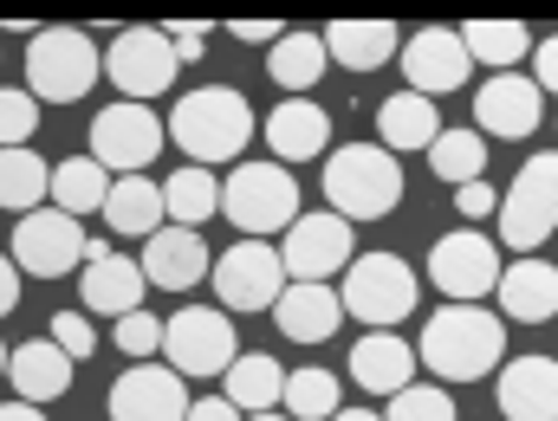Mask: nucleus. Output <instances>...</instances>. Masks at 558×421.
I'll return each instance as SVG.
<instances>
[{
  "instance_id": "44",
  "label": "nucleus",
  "mask_w": 558,
  "mask_h": 421,
  "mask_svg": "<svg viewBox=\"0 0 558 421\" xmlns=\"http://www.w3.org/2000/svg\"><path fill=\"white\" fill-rule=\"evenodd\" d=\"M169 33V46H175V59L182 65H195L202 59V46H208V26H162Z\"/></svg>"
},
{
  "instance_id": "10",
  "label": "nucleus",
  "mask_w": 558,
  "mask_h": 421,
  "mask_svg": "<svg viewBox=\"0 0 558 421\" xmlns=\"http://www.w3.org/2000/svg\"><path fill=\"white\" fill-rule=\"evenodd\" d=\"M500 247L487 240V234H474V227H461V234H441L435 247H428V285L448 298V305H481L487 292H500Z\"/></svg>"
},
{
  "instance_id": "23",
  "label": "nucleus",
  "mask_w": 558,
  "mask_h": 421,
  "mask_svg": "<svg viewBox=\"0 0 558 421\" xmlns=\"http://www.w3.org/2000/svg\"><path fill=\"white\" fill-rule=\"evenodd\" d=\"M325 52L344 72H384L390 59H403V33L390 20H331L325 26Z\"/></svg>"
},
{
  "instance_id": "49",
  "label": "nucleus",
  "mask_w": 558,
  "mask_h": 421,
  "mask_svg": "<svg viewBox=\"0 0 558 421\" xmlns=\"http://www.w3.org/2000/svg\"><path fill=\"white\" fill-rule=\"evenodd\" d=\"M247 421H292V416H286V409H274V416H247Z\"/></svg>"
},
{
  "instance_id": "11",
  "label": "nucleus",
  "mask_w": 558,
  "mask_h": 421,
  "mask_svg": "<svg viewBox=\"0 0 558 421\" xmlns=\"http://www.w3.org/2000/svg\"><path fill=\"white\" fill-rule=\"evenodd\" d=\"M279 260L299 285H331V273H351L357 260V240H351V221L318 208V214H299L279 240Z\"/></svg>"
},
{
  "instance_id": "14",
  "label": "nucleus",
  "mask_w": 558,
  "mask_h": 421,
  "mask_svg": "<svg viewBox=\"0 0 558 421\" xmlns=\"http://www.w3.org/2000/svg\"><path fill=\"white\" fill-rule=\"evenodd\" d=\"M156 149H162V117H156L149 104L118 98V104H105V111L92 117V149H85V156H98V162L118 169V175H143V169L156 162Z\"/></svg>"
},
{
  "instance_id": "25",
  "label": "nucleus",
  "mask_w": 558,
  "mask_h": 421,
  "mask_svg": "<svg viewBox=\"0 0 558 421\" xmlns=\"http://www.w3.org/2000/svg\"><path fill=\"white\" fill-rule=\"evenodd\" d=\"M279 331L292 337V344H325V337H338V324H344V298H338V285H286V298L274 305Z\"/></svg>"
},
{
  "instance_id": "39",
  "label": "nucleus",
  "mask_w": 558,
  "mask_h": 421,
  "mask_svg": "<svg viewBox=\"0 0 558 421\" xmlns=\"http://www.w3.org/2000/svg\"><path fill=\"white\" fill-rule=\"evenodd\" d=\"M162 331H169V318H149V311H131V318H118V350L131 357V363H149L156 350H162Z\"/></svg>"
},
{
  "instance_id": "9",
  "label": "nucleus",
  "mask_w": 558,
  "mask_h": 421,
  "mask_svg": "<svg viewBox=\"0 0 558 421\" xmlns=\"http://www.w3.org/2000/svg\"><path fill=\"white\" fill-rule=\"evenodd\" d=\"M215 298H221V311L234 318V311H274L279 298H286V260H279L274 240H234L228 253H215Z\"/></svg>"
},
{
  "instance_id": "28",
  "label": "nucleus",
  "mask_w": 558,
  "mask_h": 421,
  "mask_svg": "<svg viewBox=\"0 0 558 421\" xmlns=\"http://www.w3.org/2000/svg\"><path fill=\"white\" fill-rule=\"evenodd\" d=\"M0 208L20 221L52 208V162L39 149H0Z\"/></svg>"
},
{
  "instance_id": "43",
  "label": "nucleus",
  "mask_w": 558,
  "mask_h": 421,
  "mask_svg": "<svg viewBox=\"0 0 558 421\" xmlns=\"http://www.w3.org/2000/svg\"><path fill=\"white\" fill-rule=\"evenodd\" d=\"M533 85H539V91H558V33L533 46Z\"/></svg>"
},
{
  "instance_id": "2",
  "label": "nucleus",
  "mask_w": 558,
  "mask_h": 421,
  "mask_svg": "<svg viewBox=\"0 0 558 421\" xmlns=\"http://www.w3.org/2000/svg\"><path fill=\"white\" fill-rule=\"evenodd\" d=\"M254 104L234 91V85H202V91H182L175 111H169V143L195 162V169H215V162H241V149L254 143Z\"/></svg>"
},
{
  "instance_id": "24",
  "label": "nucleus",
  "mask_w": 558,
  "mask_h": 421,
  "mask_svg": "<svg viewBox=\"0 0 558 421\" xmlns=\"http://www.w3.org/2000/svg\"><path fill=\"white\" fill-rule=\"evenodd\" d=\"M143 292H149V273H143V260H124V253L92 260L78 273V298L98 318H131V311H143Z\"/></svg>"
},
{
  "instance_id": "7",
  "label": "nucleus",
  "mask_w": 558,
  "mask_h": 421,
  "mask_svg": "<svg viewBox=\"0 0 558 421\" xmlns=\"http://www.w3.org/2000/svg\"><path fill=\"white\" fill-rule=\"evenodd\" d=\"M553 234H558V149H546V156H533V162L513 175V188L500 195V240H507L520 260H533Z\"/></svg>"
},
{
  "instance_id": "12",
  "label": "nucleus",
  "mask_w": 558,
  "mask_h": 421,
  "mask_svg": "<svg viewBox=\"0 0 558 421\" xmlns=\"http://www.w3.org/2000/svg\"><path fill=\"white\" fill-rule=\"evenodd\" d=\"M85 253H92V234L59 208H39V214L13 221V267L26 280H65V273L85 267Z\"/></svg>"
},
{
  "instance_id": "41",
  "label": "nucleus",
  "mask_w": 558,
  "mask_h": 421,
  "mask_svg": "<svg viewBox=\"0 0 558 421\" xmlns=\"http://www.w3.org/2000/svg\"><path fill=\"white\" fill-rule=\"evenodd\" d=\"M454 214L461 221H487V214H500V195L487 182H468V188H454Z\"/></svg>"
},
{
  "instance_id": "31",
  "label": "nucleus",
  "mask_w": 558,
  "mask_h": 421,
  "mask_svg": "<svg viewBox=\"0 0 558 421\" xmlns=\"http://www.w3.org/2000/svg\"><path fill=\"white\" fill-rule=\"evenodd\" d=\"M105 201H111V169L98 156H65L52 169V208L59 214L85 221V214H105Z\"/></svg>"
},
{
  "instance_id": "19",
  "label": "nucleus",
  "mask_w": 558,
  "mask_h": 421,
  "mask_svg": "<svg viewBox=\"0 0 558 421\" xmlns=\"http://www.w3.org/2000/svg\"><path fill=\"white\" fill-rule=\"evenodd\" d=\"M500 416L507 421H558V363L553 357H513L494 376Z\"/></svg>"
},
{
  "instance_id": "36",
  "label": "nucleus",
  "mask_w": 558,
  "mask_h": 421,
  "mask_svg": "<svg viewBox=\"0 0 558 421\" xmlns=\"http://www.w3.org/2000/svg\"><path fill=\"white\" fill-rule=\"evenodd\" d=\"M279 409H286L292 421H331L338 409H344V403H338V376H331V370H318V363H312V370H292V376H286V403H279Z\"/></svg>"
},
{
  "instance_id": "21",
  "label": "nucleus",
  "mask_w": 558,
  "mask_h": 421,
  "mask_svg": "<svg viewBox=\"0 0 558 421\" xmlns=\"http://www.w3.org/2000/svg\"><path fill=\"white\" fill-rule=\"evenodd\" d=\"M72 370H78V363H72L52 337H33V344H13L7 383H13V396H20V403L46 409V403H59V396L72 389Z\"/></svg>"
},
{
  "instance_id": "3",
  "label": "nucleus",
  "mask_w": 558,
  "mask_h": 421,
  "mask_svg": "<svg viewBox=\"0 0 558 421\" xmlns=\"http://www.w3.org/2000/svg\"><path fill=\"white\" fill-rule=\"evenodd\" d=\"M325 208L357 221H384L403 208V169L384 143H338L325 156Z\"/></svg>"
},
{
  "instance_id": "46",
  "label": "nucleus",
  "mask_w": 558,
  "mask_h": 421,
  "mask_svg": "<svg viewBox=\"0 0 558 421\" xmlns=\"http://www.w3.org/2000/svg\"><path fill=\"white\" fill-rule=\"evenodd\" d=\"M20 280H26V273L0 253V318H13V311H20Z\"/></svg>"
},
{
  "instance_id": "27",
  "label": "nucleus",
  "mask_w": 558,
  "mask_h": 421,
  "mask_svg": "<svg viewBox=\"0 0 558 421\" xmlns=\"http://www.w3.org/2000/svg\"><path fill=\"white\" fill-rule=\"evenodd\" d=\"M500 311L513 324H546V318H558V267H546L539 253L533 260H513L500 273Z\"/></svg>"
},
{
  "instance_id": "13",
  "label": "nucleus",
  "mask_w": 558,
  "mask_h": 421,
  "mask_svg": "<svg viewBox=\"0 0 558 421\" xmlns=\"http://www.w3.org/2000/svg\"><path fill=\"white\" fill-rule=\"evenodd\" d=\"M175 72H182V59H175V46H169L162 26H124V33L111 39V52H105V78H111L131 104L162 98V91L175 85Z\"/></svg>"
},
{
  "instance_id": "37",
  "label": "nucleus",
  "mask_w": 558,
  "mask_h": 421,
  "mask_svg": "<svg viewBox=\"0 0 558 421\" xmlns=\"http://www.w3.org/2000/svg\"><path fill=\"white\" fill-rule=\"evenodd\" d=\"M33 131H39V98L0 85V149H33Z\"/></svg>"
},
{
  "instance_id": "15",
  "label": "nucleus",
  "mask_w": 558,
  "mask_h": 421,
  "mask_svg": "<svg viewBox=\"0 0 558 421\" xmlns=\"http://www.w3.org/2000/svg\"><path fill=\"white\" fill-rule=\"evenodd\" d=\"M111 421H189L195 396H189V376L169 370V363H131L111 396H105Z\"/></svg>"
},
{
  "instance_id": "50",
  "label": "nucleus",
  "mask_w": 558,
  "mask_h": 421,
  "mask_svg": "<svg viewBox=\"0 0 558 421\" xmlns=\"http://www.w3.org/2000/svg\"><path fill=\"white\" fill-rule=\"evenodd\" d=\"M7 363H13V350H7V344H0V376H7Z\"/></svg>"
},
{
  "instance_id": "20",
  "label": "nucleus",
  "mask_w": 558,
  "mask_h": 421,
  "mask_svg": "<svg viewBox=\"0 0 558 421\" xmlns=\"http://www.w3.org/2000/svg\"><path fill=\"white\" fill-rule=\"evenodd\" d=\"M267 149L274 162H318L331 149V111L318 98H286L279 111H267Z\"/></svg>"
},
{
  "instance_id": "38",
  "label": "nucleus",
  "mask_w": 558,
  "mask_h": 421,
  "mask_svg": "<svg viewBox=\"0 0 558 421\" xmlns=\"http://www.w3.org/2000/svg\"><path fill=\"white\" fill-rule=\"evenodd\" d=\"M384 421H454V396L441 383H410L403 396H390Z\"/></svg>"
},
{
  "instance_id": "42",
  "label": "nucleus",
  "mask_w": 558,
  "mask_h": 421,
  "mask_svg": "<svg viewBox=\"0 0 558 421\" xmlns=\"http://www.w3.org/2000/svg\"><path fill=\"white\" fill-rule=\"evenodd\" d=\"M228 33H234L241 46H267V52H274L279 39H286V26H279V20H234Z\"/></svg>"
},
{
  "instance_id": "35",
  "label": "nucleus",
  "mask_w": 558,
  "mask_h": 421,
  "mask_svg": "<svg viewBox=\"0 0 558 421\" xmlns=\"http://www.w3.org/2000/svg\"><path fill=\"white\" fill-rule=\"evenodd\" d=\"M428 169H435L448 188L481 182V169H487V137H481V131H441L435 149H428Z\"/></svg>"
},
{
  "instance_id": "4",
  "label": "nucleus",
  "mask_w": 558,
  "mask_h": 421,
  "mask_svg": "<svg viewBox=\"0 0 558 421\" xmlns=\"http://www.w3.org/2000/svg\"><path fill=\"white\" fill-rule=\"evenodd\" d=\"M105 78V52L85 26H39L26 39V91L39 104H78Z\"/></svg>"
},
{
  "instance_id": "22",
  "label": "nucleus",
  "mask_w": 558,
  "mask_h": 421,
  "mask_svg": "<svg viewBox=\"0 0 558 421\" xmlns=\"http://www.w3.org/2000/svg\"><path fill=\"white\" fill-rule=\"evenodd\" d=\"M143 273L162 292H189L195 280L215 273V260H208V240L195 227H162L156 240H143Z\"/></svg>"
},
{
  "instance_id": "32",
  "label": "nucleus",
  "mask_w": 558,
  "mask_h": 421,
  "mask_svg": "<svg viewBox=\"0 0 558 421\" xmlns=\"http://www.w3.org/2000/svg\"><path fill=\"white\" fill-rule=\"evenodd\" d=\"M267 72H274L279 91H292V98H305V91H318V78L331 72V52H325V33H286L274 52H267Z\"/></svg>"
},
{
  "instance_id": "30",
  "label": "nucleus",
  "mask_w": 558,
  "mask_h": 421,
  "mask_svg": "<svg viewBox=\"0 0 558 421\" xmlns=\"http://www.w3.org/2000/svg\"><path fill=\"white\" fill-rule=\"evenodd\" d=\"M162 188L149 175H118L111 182V201H105V221L111 234H131V240H156L162 234Z\"/></svg>"
},
{
  "instance_id": "17",
  "label": "nucleus",
  "mask_w": 558,
  "mask_h": 421,
  "mask_svg": "<svg viewBox=\"0 0 558 421\" xmlns=\"http://www.w3.org/2000/svg\"><path fill=\"white\" fill-rule=\"evenodd\" d=\"M539 85L533 78H520V72H500V78H487L481 91H474V131L481 137H507V143H520V137H533L539 131Z\"/></svg>"
},
{
  "instance_id": "16",
  "label": "nucleus",
  "mask_w": 558,
  "mask_h": 421,
  "mask_svg": "<svg viewBox=\"0 0 558 421\" xmlns=\"http://www.w3.org/2000/svg\"><path fill=\"white\" fill-rule=\"evenodd\" d=\"M468 72H474V59H468L461 33H448V26H422V33L403 39V78H410V91H422V98L461 91Z\"/></svg>"
},
{
  "instance_id": "6",
  "label": "nucleus",
  "mask_w": 558,
  "mask_h": 421,
  "mask_svg": "<svg viewBox=\"0 0 558 421\" xmlns=\"http://www.w3.org/2000/svg\"><path fill=\"white\" fill-rule=\"evenodd\" d=\"M416 273H410V260L403 253H357L351 260V273L338 285V298H344V318H357V324H371V331H390V324H403L410 311H416Z\"/></svg>"
},
{
  "instance_id": "8",
  "label": "nucleus",
  "mask_w": 558,
  "mask_h": 421,
  "mask_svg": "<svg viewBox=\"0 0 558 421\" xmlns=\"http://www.w3.org/2000/svg\"><path fill=\"white\" fill-rule=\"evenodd\" d=\"M234 357H241V337L221 305H182L162 331V363L182 376H228Z\"/></svg>"
},
{
  "instance_id": "1",
  "label": "nucleus",
  "mask_w": 558,
  "mask_h": 421,
  "mask_svg": "<svg viewBox=\"0 0 558 421\" xmlns=\"http://www.w3.org/2000/svg\"><path fill=\"white\" fill-rule=\"evenodd\" d=\"M416 357L441 383H481V376L507 370V324L487 305H441L422 318Z\"/></svg>"
},
{
  "instance_id": "33",
  "label": "nucleus",
  "mask_w": 558,
  "mask_h": 421,
  "mask_svg": "<svg viewBox=\"0 0 558 421\" xmlns=\"http://www.w3.org/2000/svg\"><path fill=\"white\" fill-rule=\"evenodd\" d=\"M461 46H468L474 65H494V78H500V72H513L539 39H533L520 20H468V26H461Z\"/></svg>"
},
{
  "instance_id": "34",
  "label": "nucleus",
  "mask_w": 558,
  "mask_h": 421,
  "mask_svg": "<svg viewBox=\"0 0 558 421\" xmlns=\"http://www.w3.org/2000/svg\"><path fill=\"white\" fill-rule=\"evenodd\" d=\"M162 208H169L175 227H195V234H202V221L221 214V182H215V169H175V175L162 182Z\"/></svg>"
},
{
  "instance_id": "40",
  "label": "nucleus",
  "mask_w": 558,
  "mask_h": 421,
  "mask_svg": "<svg viewBox=\"0 0 558 421\" xmlns=\"http://www.w3.org/2000/svg\"><path fill=\"white\" fill-rule=\"evenodd\" d=\"M46 337H52L72 363H85V357L98 350V331H92V318H85V311H52V318H46Z\"/></svg>"
},
{
  "instance_id": "26",
  "label": "nucleus",
  "mask_w": 558,
  "mask_h": 421,
  "mask_svg": "<svg viewBox=\"0 0 558 421\" xmlns=\"http://www.w3.org/2000/svg\"><path fill=\"white\" fill-rule=\"evenodd\" d=\"M377 137L390 156H410V149H435L441 137V111H435V98H422V91H397V98H384L377 104Z\"/></svg>"
},
{
  "instance_id": "45",
  "label": "nucleus",
  "mask_w": 558,
  "mask_h": 421,
  "mask_svg": "<svg viewBox=\"0 0 558 421\" xmlns=\"http://www.w3.org/2000/svg\"><path fill=\"white\" fill-rule=\"evenodd\" d=\"M189 421H247L228 396H195V409H189Z\"/></svg>"
},
{
  "instance_id": "48",
  "label": "nucleus",
  "mask_w": 558,
  "mask_h": 421,
  "mask_svg": "<svg viewBox=\"0 0 558 421\" xmlns=\"http://www.w3.org/2000/svg\"><path fill=\"white\" fill-rule=\"evenodd\" d=\"M331 421H384V416H377V409H338Z\"/></svg>"
},
{
  "instance_id": "47",
  "label": "nucleus",
  "mask_w": 558,
  "mask_h": 421,
  "mask_svg": "<svg viewBox=\"0 0 558 421\" xmlns=\"http://www.w3.org/2000/svg\"><path fill=\"white\" fill-rule=\"evenodd\" d=\"M0 421H46L33 403H0Z\"/></svg>"
},
{
  "instance_id": "18",
  "label": "nucleus",
  "mask_w": 558,
  "mask_h": 421,
  "mask_svg": "<svg viewBox=\"0 0 558 421\" xmlns=\"http://www.w3.org/2000/svg\"><path fill=\"white\" fill-rule=\"evenodd\" d=\"M416 344L410 337H397V331H364L357 344H351V383L364 389V396H403L410 383H416Z\"/></svg>"
},
{
  "instance_id": "5",
  "label": "nucleus",
  "mask_w": 558,
  "mask_h": 421,
  "mask_svg": "<svg viewBox=\"0 0 558 421\" xmlns=\"http://www.w3.org/2000/svg\"><path fill=\"white\" fill-rule=\"evenodd\" d=\"M221 214L241 227V240H286V227L305 214L299 208V182L286 162H234L221 182Z\"/></svg>"
},
{
  "instance_id": "29",
  "label": "nucleus",
  "mask_w": 558,
  "mask_h": 421,
  "mask_svg": "<svg viewBox=\"0 0 558 421\" xmlns=\"http://www.w3.org/2000/svg\"><path fill=\"white\" fill-rule=\"evenodd\" d=\"M286 376H292V370H279L267 350H241L234 370H228V389H221V396H228L241 416H274L279 403H286Z\"/></svg>"
}]
</instances>
